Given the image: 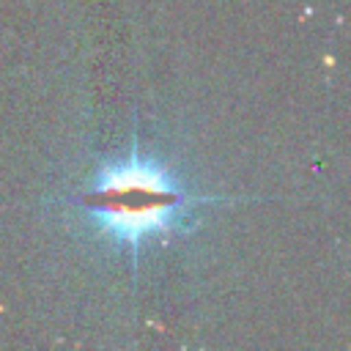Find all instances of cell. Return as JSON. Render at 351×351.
<instances>
[{
	"mask_svg": "<svg viewBox=\"0 0 351 351\" xmlns=\"http://www.w3.org/2000/svg\"><path fill=\"white\" fill-rule=\"evenodd\" d=\"M200 200L214 197L184 192L165 167L137 154L104 167L82 195V206L96 217V225L132 250L148 236H170L189 206Z\"/></svg>",
	"mask_w": 351,
	"mask_h": 351,
	"instance_id": "6da1fadb",
	"label": "cell"
}]
</instances>
